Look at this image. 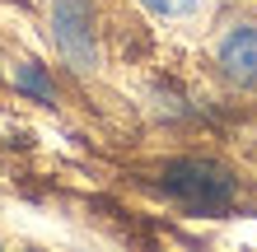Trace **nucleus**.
Segmentation results:
<instances>
[{
	"mask_svg": "<svg viewBox=\"0 0 257 252\" xmlns=\"http://www.w3.org/2000/svg\"><path fill=\"white\" fill-rule=\"evenodd\" d=\"M220 70L234 84H257V24H234L220 42Z\"/></svg>",
	"mask_w": 257,
	"mask_h": 252,
	"instance_id": "nucleus-3",
	"label": "nucleus"
},
{
	"mask_svg": "<svg viewBox=\"0 0 257 252\" xmlns=\"http://www.w3.org/2000/svg\"><path fill=\"white\" fill-rule=\"evenodd\" d=\"M159 191L187 215H224L234 205V177L210 159H173L159 173Z\"/></svg>",
	"mask_w": 257,
	"mask_h": 252,
	"instance_id": "nucleus-1",
	"label": "nucleus"
},
{
	"mask_svg": "<svg viewBox=\"0 0 257 252\" xmlns=\"http://www.w3.org/2000/svg\"><path fill=\"white\" fill-rule=\"evenodd\" d=\"M14 84H19L24 94H33L38 103H56V89H52L47 75H42V66H38V61H24V66H19V75H14Z\"/></svg>",
	"mask_w": 257,
	"mask_h": 252,
	"instance_id": "nucleus-4",
	"label": "nucleus"
},
{
	"mask_svg": "<svg viewBox=\"0 0 257 252\" xmlns=\"http://www.w3.org/2000/svg\"><path fill=\"white\" fill-rule=\"evenodd\" d=\"M141 5H150L155 14H164V19H173V14H192L196 0H141Z\"/></svg>",
	"mask_w": 257,
	"mask_h": 252,
	"instance_id": "nucleus-5",
	"label": "nucleus"
},
{
	"mask_svg": "<svg viewBox=\"0 0 257 252\" xmlns=\"http://www.w3.org/2000/svg\"><path fill=\"white\" fill-rule=\"evenodd\" d=\"M52 38L61 47L66 66L75 75H89L98 66V52H94V10L89 0H56L52 5Z\"/></svg>",
	"mask_w": 257,
	"mask_h": 252,
	"instance_id": "nucleus-2",
	"label": "nucleus"
}]
</instances>
